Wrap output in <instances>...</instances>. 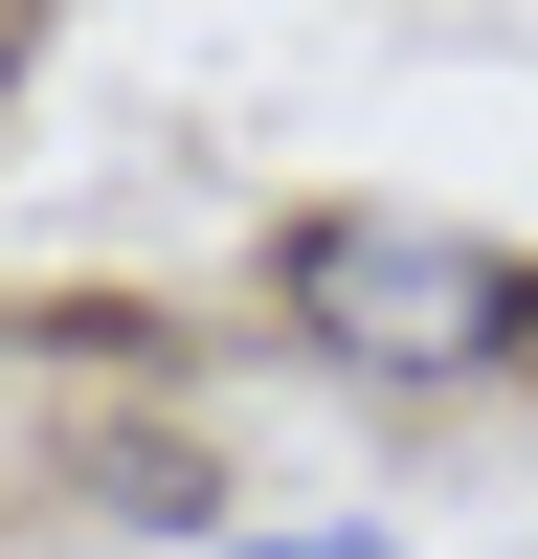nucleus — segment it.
I'll list each match as a JSON object with an SVG mask.
<instances>
[{
  "instance_id": "f257e3e1",
  "label": "nucleus",
  "mask_w": 538,
  "mask_h": 559,
  "mask_svg": "<svg viewBox=\"0 0 538 559\" xmlns=\"http://www.w3.org/2000/svg\"><path fill=\"white\" fill-rule=\"evenodd\" d=\"M269 313H292V358H337L359 403H471V381L538 358V247L426 224V202H314L292 247H269Z\"/></svg>"
},
{
  "instance_id": "f03ea898",
  "label": "nucleus",
  "mask_w": 538,
  "mask_h": 559,
  "mask_svg": "<svg viewBox=\"0 0 538 559\" xmlns=\"http://www.w3.org/2000/svg\"><path fill=\"white\" fill-rule=\"evenodd\" d=\"M90 515H134V537H224V448L113 426V448H90Z\"/></svg>"
},
{
  "instance_id": "7ed1b4c3",
  "label": "nucleus",
  "mask_w": 538,
  "mask_h": 559,
  "mask_svg": "<svg viewBox=\"0 0 538 559\" xmlns=\"http://www.w3.org/2000/svg\"><path fill=\"white\" fill-rule=\"evenodd\" d=\"M224 559H404L382 515H337V537H224Z\"/></svg>"
},
{
  "instance_id": "20e7f679",
  "label": "nucleus",
  "mask_w": 538,
  "mask_h": 559,
  "mask_svg": "<svg viewBox=\"0 0 538 559\" xmlns=\"http://www.w3.org/2000/svg\"><path fill=\"white\" fill-rule=\"evenodd\" d=\"M0 90H23V0H0Z\"/></svg>"
}]
</instances>
